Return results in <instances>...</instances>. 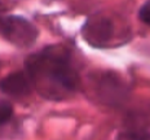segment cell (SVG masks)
Instances as JSON below:
<instances>
[{
  "label": "cell",
  "instance_id": "6da1fadb",
  "mask_svg": "<svg viewBox=\"0 0 150 140\" xmlns=\"http://www.w3.org/2000/svg\"><path fill=\"white\" fill-rule=\"evenodd\" d=\"M25 66L31 85L47 99L60 100L79 87L80 78L70 51L62 45H48L29 56Z\"/></svg>",
  "mask_w": 150,
  "mask_h": 140
},
{
  "label": "cell",
  "instance_id": "7a4b0ae2",
  "mask_svg": "<svg viewBox=\"0 0 150 140\" xmlns=\"http://www.w3.org/2000/svg\"><path fill=\"white\" fill-rule=\"evenodd\" d=\"M38 34V29L25 17L0 14V35L18 48H30Z\"/></svg>",
  "mask_w": 150,
  "mask_h": 140
},
{
  "label": "cell",
  "instance_id": "3957f363",
  "mask_svg": "<svg viewBox=\"0 0 150 140\" xmlns=\"http://www.w3.org/2000/svg\"><path fill=\"white\" fill-rule=\"evenodd\" d=\"M114 34L112 21L102 16H93L87 20L82 29V35L87 43L95 48H104Z\"/></svg>",
  "mask_w": 150,
  "mask_h": 140
},
{
  "label": "cell",
  "instance_id": "277c9868",
  "mask_svg": "<svg viewBox=\"0 0 150 140\" xmlns=\"http://www.w3.org/2000/svg\"><path fill=\"white\" fill-rule=\"evenodd\" d=\"M31 80L25 71H16L0 80V91L12 97H23L31 91Z\"/></svg>",
  "mask_w": 150,
  "mask_h": 140
},
{
  "label": "cell",
  "instance_id": "5b68a950",
  "mask_svg": "<svg viewBox=\"0 0 150 140\" xmlns=\"http://www.w3.org/2000/svg\"><path fill=\"white\" fill-rule=\"evenodd\" d=\"M13 116V107L8 101H0V126L11 121Z\"/></svg>",
  "mask_w": 150,
  "mask_h": 140
},
{
  "label": "cell",
  "instance_id": "8992f818",
  "mask_svg": "<svg viewBox=\"0 0 150 140\" xmlns=\"http://www.w3.org/2000/svg\"><path fill=\"white\" fill-rule=\"evenodd\" d=\"M123 139L126 140H150V134L144 129L129 130L123 134Z\"/></svg>",
  "mask_w": 150,
  "mask_h": 140
},
{
  "label": "cell",
  "instance_id": "52a82bcc",
  "mask_svg": "<svg viewBox=\"0 0 150 140\" xmlns=\"http://www.w3.org/2000/svg\"><path fill=\"white\" fill-rule=\"evenodd\" d=\"M139 16H140V20H141L142 22H145L146 25L150 26V0H148V1L140 8Z\"/></svg>",
  "mask_w": 150,
  "mask_h": 140
},
{
  "label": "cell",
  "instance_id": "ba28073f",
  "mask_svg": "<svg viewBox=\"0 0 150 140\" xmlns=\"http://www.w3.org/2000/svg\"><path fill=\"white\" fill-rule=\"evenodd\" d=\"M5 9H7V8H5L4 3H3V1H1V0H0V13H3V12H4V11H5Z\"/></svg>",
  "mask_w": 150,
  "mask_h": 140
}]
</instances>
